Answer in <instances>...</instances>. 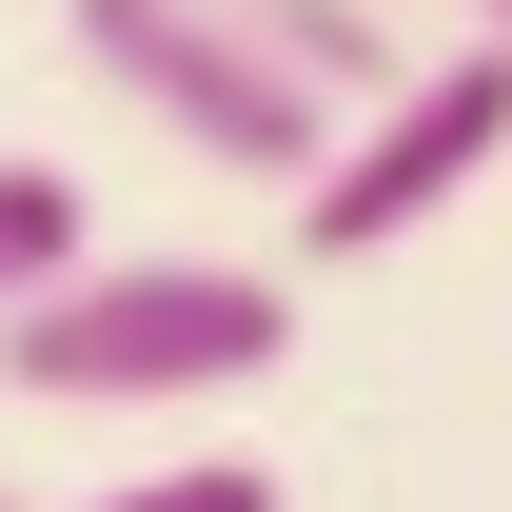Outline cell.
<instances>
[{"label": "cell", "mask_w": 512, "mask_h": 512, "mask_svg": "<svg viewBox=\"0 0 512 512\" xmlns=\"http://www.w3.org/2000/svg\"><path fill=\"white\" fill-rule=\"evenodd\" d=\"M217 20H237V40H276L335 119H355L375 79H414V0H217Z\"/></svg>", "instance_id": "cell-4"}, {"label": "cell", "mask_w": 512, "mask_h": 512, "mask_svg": "<svg viewBox=\"0 0 512 512\" xmlns=\"http://www.w3.org/2000/svg\"><path fill=\"white\" fill-rule=\"evenodd\" d=\"M414 20H453V40H512V0H414Z\"/></svg>", "instance_id": "cell-7"}, {"label": "cell", "mask_w": 512, "mask_h": 512, "mask_svg": "<svg viewBox=\"0 0 512 512\" xmlns=\"http://www.w3.org/2000/svg\"><path fill=\"white\" fill-rule=\"evenodd\" d=\"M79 256H99V217H79V178H60V158H0V316H20L40 276H79Z\"/></svg>", "instance_id": "cell-5"}, {"label": "cell", "mask_w": 512, "mask_h": 512, "mask_svg": "<svg viewBox=\"0 0 512 512\" xmlns=\"http://www.w3.org/2000/svg\"><path fill=\"white\" fill-rule=\"evenodd\" d=\"M79 512H296L256 453H178V473H119V493H79Z\"/></svg>", "instance_id": "cell-6"}, {"label": "cell", "mask_w": 512, "mask_h": 512, "mask_svg": "<svg viewBox=\"0 0 512 512\" xmlns=\"http://www.w3.org/2000/svg\"><path fill=\"white\" fill-rule=\"evenodd\" d=\"M60 40H79V79L119 99V119H158L178 158H217V178H316V138H335V99L276 40H237L217 0H60Z\"/></svg>", "instance_id": "cell-2"}, {"label": "cell", "mask_w": 512, "mask_h": 512, "mask_svg": "<svg viewBox=\"0 0 512 512\" xmlns=\"http://www.w3.org/2000/svg\"><path fill=\"white\" fill-rule=\"evenodd\" d=\"M296 355V276L256 256H79L0 316V375L40 414H178V394H256Z\"/></svg>", "instance_id": "cell-1"}, {"label": "cell", "mask_w": 512, "mask_h": 512, "mask_svg": "<svg viewBox=\"0 0 512 512\" xmlns=\"http://www.w3.org/2000/svg\"><path fill=\"white\" fill-rule=\"evenodd\" d=\"M0 512H20V493H0Z\"/></svg>", "instance_id": "cell-8"}, {"label": "cell", "mask_w": 512, "mask_h": 512, "mask_svg": "<svg viewBox=\"0 0 512 512\" xmlns=\"http://www.w3.org/2000/svg\"><path fill=\"white\" fill-rule=\"evenodd\" d=\"M512 158V40H414V79H375L355 119L316 138V178H296V256H394L414 217Z\"/></svg>", "instance_id": "cell-3"}]
</instances>
